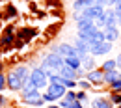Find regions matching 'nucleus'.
I'll use <instances>...</instances> for the list:
<instances>
[{"instance_id": "nucleus-34", "label": "nucleus", "mask_w": 121, "mask_h": 108, "mask_svg": "<svg viewBox=\"0 0 121 108\" xmlns=\"http://www.w3.org/2000/svg\"><path fill=\"white\" fill-rule=\"evenodd\" d=\"M4 104H6V97H2V95H0V108L4 106Z\"/></svg>"}, {"instance_id": "nucleus-22", "label": "nucleus", "mask_w": 121, "mask_h": 108, "mask_svg": "<svg viewBox=\"0 0 121 108\" xmlns=\"http://www.w3.org/2000/svg\"><path fill=\"white\" fill-rule=\"evenodd\" d=\"M114 69H117L116 60H106V62L103 63V71H114Z\"/></svg>"}, {"instance_id": "nucleus-4", "label": "nucleus", "mask_w": 121, "mask_h": 108, "mask_svg": "<svg viewBox=\"0 0 121 108\" xmlns=\"http://www.w3.org/2000/svg\"><path fill=\"white\" fill-rule=\"evenodd\" d=\"M50 52H56V54H60L61 58H67V56H76L75 47L69 45V43H61V45L52 47V50H50Z\"/></svg>"}, {"instance_id": "nucleus-27", "label": "nucleus", "mask_w": 121, "mask_h": 108, "mask_svg": "<svg viewBox=\"0 0 121 108\" xmlns=\"http://www.w3.org/2000/svg\"><path fill=\"white\" fill-rule=\"evenodd\" d=\"M76 101H80V103H86V101H88V95H86V91L76 93Z\"/></svg>"}, {"instance_id": "nucleus-33", "label": "nucleus", "mask_w": 121, "mask_h": 108, "mask_svg": "<svg viewBox=\"0 0 121 108\" xmlns=\"http://www.w3.org/2000/svg\"><path fill=\"white\" fill-rule=\"evenodd\" d=\"M116 11H121V0H116V6H114Z\"/></svg>"}, {"instance_id": "nucleus-15", "label": "nucleus", "mask_w": 121, "mask_h": 108, "mask_svg": "<svg viewBox=\"0 0 121 108\" xmlns=\"http://www.w3.org/2000/svg\"><path fill=\"white\" fill-rule=\"evenodd\" d=\"M80 67L88 73V71H91V69H95V60H93V56L91 54H86L84 58H80Z\"/></svg>"}, {"instance_id": "nucleus-35", "label": "nucleus", "mask_w": 121, "mask_h": 108, "mask_svg": "<svg viewBox=\"0 0 121 108\" xmlns=\"http://www.w3.org/2000/svg\"><path fill=\"white\" fill-rule=\"evenodd\" d=\"M117 13V26H121V11H116Z\"/></svg>"}, {"instance_id": "nucleus-18", "label": "nucleus", "mask_w": 121, "mask_h": 108, "mask_svg": "<svg viewBox=\"0 0 121 108\" xmlns=\"http://www.w3.org/2000/svg\"><path fill=\"white\" fill-rule=\"evenodd\" d=\"M63 65H67L71 69H78L80 67V58L78 56H67V58H63Z\"/></svg>"}, {"instance_id": "nucleus-9", "label": "nucleus", "mask_w": 121, "mask_h": 108, "mask_svg": "<svg viewBox=\"0 0 121 108\" xmlns=\"http://www.w3.org/2000/svg\"><path fill=\"white\" fill-rule=\"evenodd\" d=\"M86 80L91 84H103L104 82V71L103 69H91L86 73Z\"/></svg>"}, {"instance_id": "nucleus-24", "label": "nucleus", "mask_w": 121, "mask_h": 108, "mask_svg": "<svg viewBox=\"0 0 121 108\" xmlns=\"http://www.w3.org/2000/svg\"><path fill=\"white\" fill-rule=\"evenodd\" d=\"M76 86L80 90H90V82L88 80H76Z\"/></svg>"}, {"instance_id": "nucleus-30", "label": "nucleus", "mask_w": 121, "mask_h": 108, "mask_svg": "<svg viewBox=\"0 0 121 108\" xmlns=\"http://www.w3.org/2000/svg\"><path fill=\"white\" fill-rule=\"evenodd\" d=\"M75 75H76V80H78L80 77H84V75H86V71H84L82 67H78V69H75Z\"/></svg>"}, {"instance_id": "nucleus-10", "label": "nucleus", "mask_w": 121, "mask_h": 108, "mask_svg": "<svg viewBox=\"0 0 121 108\" xmlns=\"http://www.w3.org/2000/svg\"><path fill=\"white\" fill-rule=\"evenodd\" d=\"M11 71H13V73L17 75V78L22 82V86H24L26 80L30 78V67H28V65H17V67H13Z\"/></svg>"}, {"instance_id": "nucleus-25", "label": "nucleus", "mask_w": 121, "mask_h": 108, "mask_svg": "<svg viewBox=\"0 0 121 108\" xmlns=\"http://www.w3.org/2000/svg\"><path fill=\"white\" fill-rule=\"evenodd\" d=\"M110 88H112L114 91H119L121 93V78H117L116 82H112V84H110Z\"/></svg>"}, {"instance_id": "nucleus-6", "label": "nucleus", "mask_w": 121, "mask_h": 108, "mask_svg": "<svg viewBox=\"0 0 121 108\" xmlns=\"http://www.w3.org/2000/svg\"><path fill=\"white\" fill-rule=\"evenodd\" d=\"M97 28L95 26H88V28H80V30L76 32V37H80V39H84V41H88V43H95V34H97Z\"/></svg>"}, {"instance_id": "nucleus-2", "label": "nucleus", "mask_w": 121, "mask_h": 108, "mask_svg": "<svg viewBox=\"0 0 121 108\" xmlns=\"http://www.w3.org/2000/svg\"><path fill=\"white\" fill-rule=\"evenodd\" d=\"M30 80L37 90H45L47 86H48V75H45V71L41 67L30 69Z\"/></svg>"}, {"instance_id": "nucleus-31", "label": "nucleus", "mask_w": 121, "mask_h": 108, "mask_svg": "<svg viewBox=\"0 0 121 108\" xmlns=\"http://www.w3.org/2000/svg\"><path fill=\"white\" fill-rule=\"evenodd\" d=\"M67 108H84V106H82V103H80V101H75V103H71Z\"/></svg>"}, {"instance_id": "nucleus-5", "label": "nucleus", "mask_w": 121, "mask_h": 108, "mask_svg": "<svg viewBox=\"0 0 121 108\" xmlns=\"http://www.w3.org/2000/svg\"><path fill=\"white\" fill-rule=\"evenodd\" d=\"M41 62H45L47 65H50V67H54V69H58V71L63 67V58H61L60 54H56V52H48Z\"/></svg>"}, {"instance_id": "nucleus-19", "label": "nucleus", "mask_w": 121, "mask_h": 108, "mask_svg": "<svg viewBox=\"0 0 121 108\" xmlns=\"http://www.w3.org/2000/svg\"><path fill=\"white\" fill-rule=\"evenodd\" d=\"M117 78H121V73L117 69H114V71H104V82L106 84H112V82H116Z\"/></svg>"}, {"instance_id": "nucleus-21", "label": "nucleus", "mask_w": 121, "mask_h": 108, "mask_svg": "<svg viewBox=\"0 0 121 108\" xmlns=\"http://www.w3.org/2000/svg\"><path fill=\"white\" fill-rule=\"evenodd\" d=\"M93 26L97 28V30H104L106 28V22H104V17H97V19H93Z\"/></svg>"}, {"instance_id": "nucleus-26", "label": "nucleus", "mask_w": 121, "mask_h": 108, "mask_svg": "<svg viewBox=\"0 0 121 108\" xmlns=\"http://www.w3.org/2000/svg\"><path fill=\"white\" fill-rule=\"evenodd\" d=\"M112 104H121V93H117L116 91V95H112Z\"/></svg>"}, {"instance_id": "nucleus-8", "label": "nucleus", "mask_w": 121, "mask_h": 108, "mask_svg": "<svg viewBox=\"0 0 121 108\" xmlns=\"http://www.w3.org/2000/svg\"><path fill=\"white\" fill-rule=\"evenodd\" d=\"M103 13H104V6H99V4L90 6V8H86V9L80 11V15H82V17H88V19H97V17H101Z\"/></svg>"}, {"instance_id": "nucleus-7", "label": "nucleus", "mask_w": 121, "mask_h": 108, "mask_svg": "<svg viewBox=\"0 0 121 108\" xmlns=\"http://www.w3.org/2000/svg\"><path fill=\"white\" fill-rule=\"evenodd\" d=\"M6 86H8V90H11V91H21V90H22V82L17 78V75L13 71H9V73L6 75Z\"/></svg>"}, {"instance_id": "nucleus-14", "label": "nucleus", "mask_w": 121, "mask_h": 108, "mask_svg": "<svg viewBox=\"0 0 121 108\" xmlns=\"http://www.w3.org/2000/svg\"><path fill=\"white\" fill-rule=\"evenodd\" d=\"M24 104H32V106H45V101L41 97V93H35V95H30L26 99H22Z\"/></svg>"}, {"instance_id": "nucleus-38", "label": "nucleus", "mask_w": 121, "mask_h": 108, "mask_svg": "<svg viewBox=\"0 0 121 108\" xmlns=\"http://www.w3.org/2000/svg\"><path fill=\"white\" fill-rule=\"evenodd\" d=\"M2 69H4V63L0 62V73H2Z\"/></svg>"}, {"instance_id": "nucleus-11", "label": "nucleus", "mask_w": 121, "mask_h": 108, "mask_svg": "<svg viewBox=\"0 0 121 108\" xmlns=\"http://www.w3.org/2000/svg\"><path fill=\"white\" fill-rule=\"evenodd\" d=\"M104 22L106 26H117V13H116V9L114 8H104Z\"/></svg>"}, {"instance_id": "nucleus-37", "label": "nucleus", "mask_w": 121, "mask_h": 108, "mask_svg": "<svg viewBox=\"0 0 121 108\" xmlns=\"http://www.w3.org/2000/svg\"><path fill=\"white\" fill-rule=\"evenodd\" d=\"M95 4H99V6H103V0H93Z\"/></svg>"}, {"instance_id": "nucleus-28", "label": "nucleus", "mask_w": 121, "mask_h": 108, "mask_svg": "<svg viewBox=\"0 0 121 108\" xmlns=\"http://www.w3.org/2000/svg\"><path fill=\"white\" fill-rule=\"evenodd\" d=\"M4 90H8V86H6V75L0 73V91H4Z\"/></svg>"}, {"instance_id": "nucleus-12", "label": "nucleus", "mask_w": 121, "mask_h": 108, "mask_svg": "<svg viewBox=\"0 0 121 108\" xmlns=\"http://www.w3.org/2000/svg\"><path fill=\"white\" fill-rule=\"evenodd\" d=\"M103 32H104V41L114 43L119 39V26H106Z\"/></svg>"}, {"instance_id": "nucleus-32", "label": "nucleus", "mask_w": 121, "mask_h": 108, "mask_svg": "<svg viewBox=\"0 0 121 108\" xmlns=\"http://www.w3.org/2000/svg\"><path fill=\"white\" fill-rule=\"evenodd\" d=\"M116 65H117V71H121V54H117L116 58Z\"/></svg>"}, {"instance_id": "nucleus-1", "label": "nucleus", "mask_w": 121, "mask_h": 108, "mask_svg": "<svg viewBox=\"0 0 121 108\" xmlns=\"http://www.w3.org/2000/svg\"><path fill=\"white\" fill-rule=\"evenodd\" d=\"M65 91H67V88L61 84H48L45 88V93H41V97L45 103H56L65 95Z\"/></svg>"}, {"instance_id": "nucleus-41", "label": "nucleus", "mask_w": 121, "mask_h": 108, "mask_svg": "<svg viewBox=\"0 0 121 108\" xmlns=\"http://www.w3.org/2000/svg\"><path fill=\"white\" fill-rule=\"evenodd\" d=\"M117 93H119V91H117Z\"/></svg>"}, {"instance_id": "nucleus-29", "label": "nucleus", "mask_w": 121, "mask_h": 108, "mask_svg": "<svg viewBox=\"0 0 121 108\" xmlns=\"http://www.w3.org/2000/svg\"><path fill=\"white\" fill-rule=\"evenodd\" d=\"M103 6L104 8H114L116 6V0H103Z\"/></svg>"}, {"instance_id": "nucleus-23", "label": "nucleus", "mask_w": 121, "mask_h": 108, "mask_svg": "<svg viewBox=\"0 0 121 108\" xmlns=\"http://www.w3.org/2000/svg\"><path fill=\"white\" fill-rule=\"evenodd\" d=\"M9 43H13V34H6L0 39V45H9Z\"/></svg>"}, {"instance_id": "nucleus-16", "label": "nucleus", "mask_w": 121, "mask_h": 108, "mask_svg": "<svg viewBox=\"0 0 121 108\" xmlns=\"http://www.w3.org/2000/svg\"><path fill=\"white\" fill-rule=\"evenodd\" d=\"M91 104H93V108H112V101L106 97H97Z\"/></svg>"}, {"instance_id": "nucleus-17", "label": "nucleus", "mask_w": 121, "mask_h": 108, "mask_svg": "<svg viewBox=\"0 0 121 108\" xmlns=\"http://www.w3.org/2000/svg\"><path fill=\"white\" fill-rule=\"evenodd\" d=\"M90 6H95L93 0H73V8H75L76 11H82V9L90 8Z\"/></svg>"}, {"instance_id": "nucleus-20", "label": "nucleus", "mask_w": 121, "mask_h": 108, "mask_svg": "<svg viewBox=\"0 0 121 108\" xmlns=\"http://www.w3.org/2000/svg\"><path fill=\"white\" fill-rule=\"evenodd\" d=\"M60 77H63V78H69V80H76L75 69H71V67H67V65H63V67L60 69Z\"/></svg>"}, {"instance_id": "nucleus-13", "label": "nucleus", "mask_w": 121, "mask_h": 108, "mask_svg": "<svg viewBox=\"0 0 121 108\" xmlns=\"http://www.w3.org/2000/svg\"><path fill=\"white\" fill-rule=\"evenodd\" d=\"M73 47H75L78 58H84L86 54H90V52H88V41H84V39H80V37H76V41H75Z\"/></svg>"}, {"instance_id": "nucleus-40", "label": "nucleus", "mask_w": 121, "mask_h": 108, "mask_svg": "<svg viewBox=\"0 0 121 108\" xmlns=\"http://www.w3.org/2000/svg\"><path fill=\"white\" fill-rule=\"evenodd\" d=\"M119 108H121V104H119Z\"/></svg>"}, {"instance_id": "nucleus-36", "label": "nucleus", "mask_w": 121, "mask_h": 108, "mask_svg": "<svg viewBox=\"0 0 121 108\" xmlns=\"http://www.w3.org/2000/svg\"><path fill=\"white\" fill-rule=\"evenodd\" d=\"M47 108H60V104H50V106H47Z\"/></svg>"}, {"instance_id": "nucleus-3", "label": "nucleus", "mask_w": 121, "mask_h": 108, "mask_svg": "<svg viewBox=\"0 0 121 108\" xmlns=\"http://www.w3.org/2000/svg\"><path fill=\"white\" fill-rule=\"evenodd\" d=\"M112 50L110 41H99V43H88V52L91 56H104Z\"/></svg>"}, {"instance_id": "nucleus-39", "label": "nucleus", "mask_w": 121, "mask_h": 108, "mask_svg": "<svg viewBox=\"0 0 121 108\" xmlns=\"http://www.w3.org/2000/svg\"><path fill=\"white\" fill-rule=\"evenodd\" d=\"M9 108H19V106H9Z\"/></svg>"}]
</instances>
